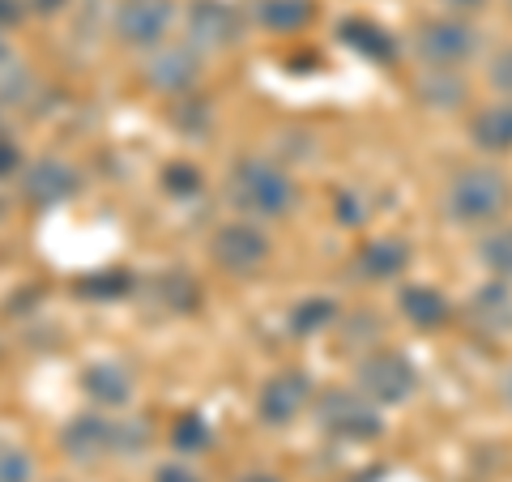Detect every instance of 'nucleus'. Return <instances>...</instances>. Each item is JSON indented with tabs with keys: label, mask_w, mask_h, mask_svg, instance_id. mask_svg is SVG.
<instances>
[{
	"label": "nucleus",
	"mask_w": 512,
	"mask_h": 482,
	"mask_svg": "<svg viewBox=\"0 0 512 482\" xmlns=\"http://www.w3.org/2000/svg\"><path fill=\"white\" fill-rule=\"evenodd\" d=\"M512 205V184L504 171L495 167H466L457 171L444 188V210L453 222H466V227H483L495 222Z\"/></svg>",
	"instance_id": "f257e3e1"
},
{
	"label": "nucleus",
	"mask_w": 512,
	"mask_h": 482,
	"mask_svg": "<svg viewBox=\"0 0 512 482\" xmlns=\"http://www.w3.org/2000/svg\"><path fill=\"white\" fill-rule=\"evenodd\" d=\"M231 201L248 218H282L295 205V184L265 158H239L231 171Z\"/></svg>",
	"instance_id": "f03ea898"
},
{
	"label": "nucleus",
	"mask_w": 512,
	"mask_h": 482,
	"mask_svg": "<svg viewBox=\"0 0 512 482\" xmlns=\"http://www.w3.org/2000/svg\"><path fill=\"white\" fill-rule=\"evenodd\" d=\"M146 440V427L128 423V419H107V414H77L64 427V453L77 461H99L111 453H137Z\"/></svg>",
	"instance_id": "7ed1b4c3"
},
{
	"label": "nucleus",
	"mask_w": 512,
	"mask_h": 482,
	"mask_svg": "<svg viewBox=\"0 0 512 482\" xmlns=\"http://www.w3.org/2000/svg\"><path fill=\"white\" fill-rule=\"evenodd\" d=\"M316 419L320 427L329 431L333 440H346V444H363V440H376L384 431L380 410L372 406V397H359L355 389H329L316 406Z\"/></svg>",
	"instance_id": "20e7f679"
},
{
	"label": "nucleus",
	"mask_w": 512,
	"mask_h": 482,
	"mask_svg": "<svg viewBox=\"0 0 512 482\" xmlns=\"http://www.w3.org/2000/svg\"><path fill=\"white\" fill-rule=\"evenodd\" d=\"M478 52V30L461 18H436L423 22L414 35V56L423 69H461Z\"/></svg>",
	"instance_id": "39448f33"
},
{
	"label": "nucleus",
	"mask_w": 512,
	"mask_h": 482,
	"mask_svg": "<svg viewBox=\"0 0 512 482\" xmlns=\"http://www.w3.org/2000/svg\"><path fill=\"white\" fill-rule=\"evenodd\" d=\"M355 380L359 389L380 401V406H397V401H406L414 389H419V372H414V363L406 355H397V350H376V355H363L359 367H355Z\"/></svg>",
	"instance_id": "423d86ee"
},
{
	"label": "nucleus",
	"mask_w": 512,
	"mask_h": 482,
	"mask_svg": "<svg viewBox=\"0 0 512 482\" xmlns=\"http://www.w3.org/2000/svg\"><path fill=\"white\" fill-rule=\"evenodd\" d=\"M171 0H120L116 5V39L128 47H158L171 30Z\"/></svg>",
	"instance_id": "0eeeda50"
},
{
	"label": "nucleus",
	"mask_w": 512,
	"mask_h": 482,
	"mask_svg": "<svg viewBox=\"0 0 512 482\" xmlns=\"http://www.w3.org/2000/svg\"><path fill=\"white\" fill-rule=\"evenodd\" d=\"M214 261L227 269V273H252L256 265H265V256H269V239L265 231L256 227V222H227V227H218L214 231Z\"/></svg>",
	"instance_id": "6e6552de"
},
{
	"label": "nucleus",
	"mask_w": 512,
	"mask_h": 482,
	"mask_svg": "<svg viewBox=\"0 0 512 482\" xmlns=\"http://www.w3.org/2000/svg\"><path fill=\"white\" fill-rule=\"evenodd\" d=\"M312 401V380L303 372H278L261 384V393H256V414L269 423V427H286L295 423L303 410H308Z\"/></svg>",
	"instance_id": "1a4fd4ad"
},
{
	"label": "nucleus",
	"mask_w": 512,
	"mask_h": 482,
	"mask_svg": "<svg viewBox=\"0 0 512 482\" xmlns=\"http://www.w3.org/2000/svg\"><path fill=\"white\" fill-rule=\"evenodd\" d=\"M201 73V60L192 47H150V60L141 64V77H146V86L163 90V94H184L192 82H197Z\"/></svg>",
	"instance_id": "9d476101"
},
{
	"label": "nucleus",
	"mask_w": 512,
	"mask_h": 482,
	"mask_svg": "<svg viewBox=\"0 0 512 482\" xmlns=\"http://www.w3.org/2000/svg\"><path fill=\"white\" fill-rule=\"evenodd\" d=\"M461 316H466V325L478 337H504V333H512V291H508V282L495 278L487 286H478Z\"/></svg>",
	"instance_id": "9b49d317"
},
{
	"label": "nucleus",
	"mask_w": 512,
	"mask_h": 482,
	"mask_svg": "<svg viewBox=\"0 0 512 482\" xmlns=\"http://www.w3.org/2000/svg\"><path fill=\"white\" fill-rule=\"evenodd\" d=\"M239 13L227 5V0H197L188 9V35L197 47H231L239 39Z\"/></svg>",
	"instance_id": "f8f14e48"
},
{
	"label": "nucleus",
	"mask_w": 512,
	"mask_h": 482,
	"mask_svg": "<svg viewBox=\"0 0 512 482\" xmlns=\"http://www.w3.org/2000/svg\"><path fill=\"white\" fill-rule=\"evenodd\" d=\"M22 192L30 205H39V210H52V205L69 201L77 192V175L64 167V163H52V158H43V163H35L26 175H22Z\"/></svg>",
	"instance_id": "ddd939ff"
},
{
	"label": "nucleus",
	"mask_w": 512,
	"mask_h": 482,
	"mask_svg": "<svg viewBox=\"0 0 512 482\" xmlns=\"http://www.w3.org/2000/svg\"><path fill=\"white\" fill-rule=\"evenodd\" d=\"M410 265V244L397 235H380V239H367L355 256V269L363 273L367 282H384L393 273H402Z\"/></svg>",
	"instance_id": "4468645a"
},
{
	"label": "nucleus",
	"mask_w": 512,
	"mask_h": 482,
	"mask_svg": "<svg viewBox=\"0 0 512 482\" xmlns=\"http://www.w3.org/2000/svg\"><path fill=\"white\" fill-rule=\"evenodd\" d=\"M397 308H402V316L410 320L414 329H440L453 320V303H448L436 286H406L402 299H397Z\"/></svg>",
	"instance_id": "2eb2a0df"
},
{
	"label": "nucleus",
	"mask_w": 512,
	"mask_h": 482,
	"mask_svg": "<svg viewBox=\"0 0 512 482\" xmlns=\"http://www.w3.org/2000/svg\"><path fill=\"white\" fill-rule=\"evenodd\" d=\"M470 137H474L478 150L508 154L512 150V99H500V103L478 111V116L470 120Z\"/></svg>",
	"instance_id": "dca6fc26"
},
{
	"label": "nucleus",
	"mask_w": 512,
	"mask_h": 482,
	"mask_svg": "<svg viewBox=\"0 0 512 482\" xmlns=\"http://www.w3.org/2000/svg\"><path fill=\"white\" fill-rule=\"evenodd\" d=\"M82 384H86V393H90L94 406H103V410L128 406V397H133V380H128V372H124V367H116V363H94Z\"/></svg>",
	"instance_id": "f3484780"
},
{
	"label": "nucleus",
	"mask_w": 512,
	"mask_h": 482,
	"mask_svg": "<svg viewBox=\"0 0 512 482\" xmlns=\"http://www.w3.org/2000/svg\"><path fill=\"white\" fill-rule=\"evenodd\" d=\"M252 18L274 35H291V30H303L312 22V0H261L252 9Z\"/></svg>",
	"instance_id": "a211bd4d"
},
{
	"label": "nucleus",
	"mask_w": 512,
	"mask_h": 482,
	"mask_svg": "<svg viewBox=\"0 0 512 482\" xmlns=\"http://www.w3.org/2000/svg\"><path fill=\"white\" fill-rule=\"evenodd\" d=\"M342 39L355 47L359 56H367V60H393V35L389 30H380L376 22H367V18H350V22H342Z\"/></svg>",
	"instance_id": "6ab92c4d"
},
{
	"label": "nucleus",
	"mask_w": 512,
	"mask_h": 482,
	"mask_svg": "<svg viewBox=\"0 0 512 482\" xmlns=\"http://www.w3.org/2000/svg\"><path fill=\"white\" fill-rule=\"evenodd\" d=\"M414 90H419V99L431 107H457L466 99V82H461L457 69H423Z\"/></svg>",
	"instance_id": "aec40b11"
},
{
	"label": "nucleus",
	"mask_w": 512,
	"mask_h": 482,
	"mask_svg": "<svg viewBox=\"0 0 512 482\" xmlns=\"http://www.w3.org/2000/svg\"><path fill=\"white\" fill-rule=\"evenodd\" d=\"M478 261H483L487 273H495V278L512 282V227L491 231L483 244H478Z\"/></svg>",
	"instance_id": "412c9836"
},
{
	"label": "nucleus",
	"mask_w": 512,
	"mask_h": 482,
	"mask_svg": "<svg viewBox=\"0 0 512 482\" xmlns=\"http://www.w3.org/2000/svg\"><path fill=\"white\" fill-rule=\"evenodd\" d=\"M333 320V299H303L291 308V329L295 333H320Z\"/></svg>",
	"instance_id": "4be33fe9"
},
{
	"label": "nucleus",
	"mask_w": 512,
	"mask_h": 482,
	"mask_svg": "<svg viewBox=\"0 0 512 482\" xmlns=\"http://www.w3.org/2000/svg\"><path fill=\"white\" fill-rule=\"evenodd\" d=\"M30 474H35V461L26 448L0 440V482H30Z\"/></svg>",
	"instance_id": "5701e85b"
},
{
	"label": "nucleus",
	"mask_w": 512,
	"mask_h": 482,
	"mask_svg": "<svg viewBox=\"0 0 512 482\" xmlns=\"http://www.w3.org/2000/svg\"><path fill=\"white\" fill-rule=\"evenodd\" d=\"M128 286H133V278H128V269H103L94 273V278L82 282V295H94V299H116L124 295Z\"/></svg>",
	"instance_id": "b1692460"
},
{
	"label": "nucleus",
	"mask_w": 512,
	"mask_h": 482,
	"mask_svg": "<svg viewBox=\"0 0 512 482\" xmlns=\"http://www.w3.org/2000/svg\"><path fill=\"white\" fill-rule=\"evenodd\" d=\"M171 440H175V448H180V453H197V448L210 444V427H205L201 414H184V419L175 423Z\"/></svg>",
	"instance_id": "393cba45"
},
{
	"label": "nucleus",
	"mask_w": 512,
	"mask_h": 482,
	"mask_svg": "<svg viewBox=\"0 0 512 482\" xmlns=\"http://www.w3.org/2000/svg\"><path fill=\"white\" fill-rule=\"evenodd\" d=\"M487 82H491L495 90H504V94H508V99H512V43H508V47H500V52H495V56H491Z\"/></svg>",
	"instance_id": "a878e982"
},
{
	"label": "nucleus",
	"mask_w": 512,
	"mask_h": 482,
	"mask_svg": "<svg viewBox=\"0 0 512 482\" xmlns=\"http://www.w3.org/2000/svg\"><path fill=\"white\" fill-rule=\"evenodd\" d=\"M163 184H167L171 192H192V188L201 184V175H197V167H184V163H175V167H167Z\"/></svg>",
	"instance_id": "bb28decb"
},
{
	"label": "nucleus",
	"mask_w": 512,
	"mask_h": 482,
	"mask_svg": "<svg viewBox=\"0 0 512 482\" xmlns=\"http://www.w3.org/2000/svg\"><path fill=\"white\" fill-rule=\"evenodd\" d=\"M22 171V154L18 146H13L9 137H0V180H9V175H18Z\"/></svg>",
	"instance_id": "cd10ccee"
},
{
	"label": "nucleus",
	"mask_w": 512,
	"mask_h": 482,
	"mask_svg": "<svg viewBox=\"0 0 512 482\" xmlns=\"http://www.w3.org/2000/svg\"><path fill=\"white\" fill-rule=\"evenodd\" d=\"M154 482H201V474L188 470V465H180V461H171V465H163V470L154 474Z\"/></svg>",
	"instance_id": "c85d7f7f"
},
{
	"label": "nucleus",
	"mask_w": 512,
	"mask_h": 482,
	"mask_svg": "<svg viewBox=\"0 0 512 482\" xmlns=\"http://www.w3.org/2000/svg\"><path fill=\"white\" fill-rule=\"evenodd\" d=\"M18 18H22V5H18V0H0V30L13 26Z\"/></svg>",
	"instance_id": "c756f323"
},
{
	"label": "nucleus",
	"mask_w": 512,
	"mask_h": 482,
	"mask_svg": "<svg viewBox=\"0 0 512 482\" xmlns=\"http://www.w3.org/2000/svg\"><path fill=\"white\" fill-rule=\"evenodd\" d=\"M448 9H457V13H474V9H483L487 0H444Z\"/></svg>",
	"instance_id": "7c9ffc66"
},
{
	"label": "nucleus",
	"mask_w": 512,
	"mask_h": 482,
	"mask_svg": "<svg viewBox=\"0 0 512 482\" xmlns=\"http://www.w3.org/2000/svg\"><path fill=\"white\" fill-rule=\"evenodd\" d=\"M5 73H13V52H9V43L0 39V77H5Z\"/></svg>",
	"instance_id": "2f4dec72"
},
{
	"label": "nucleus",
	"mask_w": 512,
	"mask_h": 482,
	"mask_svg": "<svg viewBox=\"0 0 512 482\" xmlns=\"http://www.w3.org/2000/svg\"><path fill=\"white\" fill-rule=\"evenodd\" d=\"M30 5H35L39 13H47V9H60V5H64V0H30Z\"/></svg>",
	"instance_id": "473e14b6"
},
{
	"label": "nucleus",
	"mask_w": 512,
	"mask_h": 482,
	"mask_svg": "<svg viewBox=\"0 0 512 482\" xmlns=\"http://www.w3.org/2000/svg\"><path fill=\"white\" fill-rule=\"evenodd\" d=\"M504 397H508V406H512V367H508V376H504Z\"/></svg>",
	"instance_id": "72a5a7b5"
},
{
	"label": "nucleus",
	"mask_w": 512,
	"mask_h": 482,
	"mask_svg": "<svg viewBox=\"0 0 512 482\" xmlns=\"http://www.w3.org/2000/svg\"><path fill=\"white\" fill-rule=\"evenodd\" d=\"M244 482H278V478H269V474H252V478H244Z\"/></svg>",
	"instance_id": "f704fd0d"
},
{
	"label": "nucleus",
	"mask_w": 512,
	"mask_h": 482,
	"mask_svg": "<svg viewBox=\"0 0 512 482\" xmlns=\"http://www.w3.org/2000/svg\"><path fill=\"white\" fill-rule=\"evenodd\" d=\"M0 137H5V120H0Z\"/></svg>",
	"instance_id": "c9c22d12"
},
{
	"label": "nucleus",
	"mask_w": 512,
	"mask_h": 482,
	"mask_svg": "<svg viewBox=\"0 0 512 482\" xmlns=\"http://www.w3.org/2000/svg\"><path fill=\"white\" fill-rule=\"evenodd\" d=\"M508 9H512V0H508Z\"/></svg>",
	"instance_id": "e433bc0d"
}]
</instances>
